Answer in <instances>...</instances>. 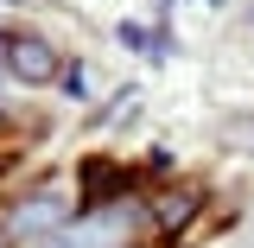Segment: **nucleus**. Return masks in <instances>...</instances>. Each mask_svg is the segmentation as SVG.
<instances>
[{"instance_id": "nucleus-1", "label": "nucleus", "mask_w": 254, "mask_h": 248, "mask_svg": "<svg viewBox=\"0 0 254 248\" xmlns=\"http://www.w3.org/2000/svg\"><path fill=\"white\" fill-rule=\"evenodd\" d=\"M133 229V210L115 204V210H89V217L64 223L58 236H45L38 248H121V236Z\"/></svg>"}, {"instance_id": "nucleus-2", "label": "nucleus", "mask_w": 254, "mask_h": 248, "mask_svg": "<svg viewBox=\"0 0 254 248\" xmlns=\"http://www.w3.org/2000/svg\"><path fill=\"white\" fill-rule=\"evenodd\" d=\"M0 64H6V77H19V83H58V77H70L58 64V51L45 45V38H32V32H6V45H0Z\"/></svg>"}, {"instance_id": "nucleus-3", "label": "nucleus", "mask_w": 254, "mask_h": 248, "mask_svg": "<svg viewBox=\"0 0 254 248\" xmlns=\"http://www.w3.org/2000/svg\"><path fill=\"white\" fill-rule=\"evenodd\" d=\"M64 210H70V204H64L58 191H38L32 204L13 210V236H38V229H51V223H64ZM51 236H58V229H51Z\"/></svg>"}, {"instance_id": "nucleus-4", "label": "nucleus", "mask_w": 254, "mask_h": 248, "mask_svg": "<svg viewBox=\"0 0 254 248\" xmlns=\"http://www.w3.org/2000/svg\"><path fill=\"white\" fill-rule=\"evenodd\" d=\"M0 248H13V229H0Z\"/></svg>"}, {"instance_id": "nucleus-5", "label": "nucleus", "mask_w": 254, "mask_h": 248, "mask_svg": "<svg viewBox=\"0 0 254 248\" xmlns=\"http://www.w3.org/2000/svg\"><path fill=\"white\" fill-rule=\"evenodd\" d=\"M0 127H6V115H0Z\"/></svg>"}]
</instances>
